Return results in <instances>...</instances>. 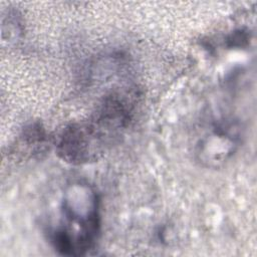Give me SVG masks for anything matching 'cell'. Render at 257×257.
Wrapping results in <instances>:
<instances>
[{
    "label": "cell",
    "mask_w": 257,
    "mask_h": 257,
    "mask_svg": "<svg viewBox=\"0 0 257 257\" xmlns=\"http://www.w3.org/2000/svg\"><path fill=\"white\" fill-rule=\"evenodd\" d=\"M241 123L233 117H222L210 124L194 148L197 162L205 168L217 169L229 162L242 144Z\"/></svg>",
    "instance_id": "3"
},
{
    "label": "cell",
    "mask_w": 257,
    "mask_h": 257,
    "mask_svg": "<svg viewBox=\"0 0 257 257\" xmlns=\"http://www.w3.org/2000/svg\"><path fill=\"white\" fill-rule=\"evenodd\" d=\"M62 222L50 231V242L62 255L79 256L92 249L100 233V200L85 182H73L61 199Z\"/></svg>",
    "instance_id": "2"
},
{
    "label": "cell",
    "mask_w": 257,
    "mask_h": 257,
    "mask_svg": "<svg viewBox=\"0 0 257 257\" xmlns=\"http://www.w3.org/2000/svg\"><path fill=\"white\" fill-rule=\"evenodd\" d=\"M135 104V95L128 91L106 94L88 117L67 124L58 135V157L70 165L101 159L120 142L133 119Z\"/></svg>",
    "instance_id": "1"
}]
</instances>
